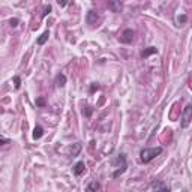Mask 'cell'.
I'll list each match as a JSON object with an SVG mask.
<instances>
[{"label":"cell","mask_w":192,"mask_h":192,"mask_svg":"<svg viewBox=\"0 0 192 192\" xmlns=\"http://www.w3.org/2000/svg\"><path fill=\"white\" fill-rule=\"evenodd\" d=\"M111 165L116 168L114 171H113V179H117L119 176H122L123 173L126 171V168H128V164H126V156L123 153H120V155H117L116 158L113 159V162H111Z\"/></svg>","instance_id":"1"},{"label":"cell","mask_w":192,"mask_h":192,"mask_svg":"<svg viewBox=\"0 0 192 192\" xmlns=\"http://www.w3.org/2000/svg\"><path fill=\"white\" fill-rule=\"evenodd\" d=\"M162 153V147H152V149H143L140 152V161L143 164H149L153 159Z\"/></svg>","instance_id":"2"},{"label":"cell","mask_w":192,"mask_h":192,"mask_svg":"<svg viewBox=\"0 0 192 192\" xmlns=\"http://www.w3.org/2000/svg\"><path fill=\"white\" fill-rule=\"evenodd\" d=\"M191 120H192V105H186L183 111V116H182V128H188L191 125Z\"/></svg>","instance_id":"3"},{"label":"cell","mask_w":192,"mask_h":192,"mask_svg":"<svg viewBox=\"0 0 192 192\" xmlns=\"http://www.w3.org/2000/svg\"><path fill=\"white\" fill-rule=\"evenodd\" d=\"M134 30L132 29H126L125 32L122 33V36H120V42L122 44H132V41H134Z\"/></svg>","instance_id":"4"},{"label":"cell","mask_w":192,"mask_h":192,"mask_svg":"<svg viewBox=\"0 0 192 192\" xmlns=\"http://www.w3.org/2000/svg\"><path fill=\"white\" fill-rule=\"evenodd\" d=\"M152 188L156 192H170V188L164 182H161V180H153L152 182Z\"/></svg>","instance_id":"5"},{"label":"cell","mask_w":192,"mask_h":192,"mask_svg":"<svg viewBox=\"0 0 192 192\" xmlns=\"http://www.w3.org/2000/svg\"><path fill=\"white\" fill-rule=\"evenodd\" d=\"M98 20H99V15H98L95 11H89V14H87V23L95 26L98 23Z\"/></svg>","instance_id":"6"},{"label":"cell","mask_w":192,"mask_h":192,"mask_svg":"<svg viewBox=\"0 0 192 192\" xmlns=\"http://www.w3.org/2000/svg\"><path fill=\"white\" fill-rule=\"evenodd\" d=\"M86 170V164L84 162H77L75 167H74V174L75 176H81Z\"/></svg>","instance_id":"7"},{"label":"cell","mask_w":192,"mask_h":192,"mask_svg":"<svg viewBox=\"0 0 192 192\" xmlns=\"http://www.w3.org/2000/svg\"><path fill=\"white\" fill-rule=\"evenodd\" d=\"M155 53H158V48H156V47H149V48H146V50L141 53V57L143 59H147L149 56L155 54Z\"/></svg>","instance_id":"8"},{"label":"cell","mask_w":192,"mask_h":192,"mask_svg":"<svg viewBox=\"0 0 192 192\" xmlns=\"http://www.w3.org/2000/svg\"><path fill=\"white\" fill-rule=\"evenodd\" d=\"M99 189V182H96V180H92L90 183L87 185V188H86V192H96Z\"/></svg>","instance_id":"9"},{"label":"cell","mask_w":192,"mask_h":192,"mask_svg":"<svg viewBox=\"0 0 192 192\" xmlns=\"http://www.w3.org/2000/svg\"><path fill=\"white\" fill-rule=\"evenodd\" d=\"M42 135H44V129H42V126H36L33 129V134H32V137H33V140H39V138H42Z\"/></svg>","instance_id":"10"},{"label":"cell","mask_w":192,"mask_h":192,"mask_svg":"<svg viewBox=\"0 0 192 192\" xmlns=\"http://www.w3.org/2000/svg\"><path fill=\"white\" fill-rule=\"evenodd\" d=\"M108 8L111 9L113 12H120L122 3H120V2H108Z\"/></svg>","instance_id":"11"},{"label":"cell","mask_w":192,"mask_h":192,"mask_svg":"<svg viewBox=\"0 0 192 192\" xmlns=\"http://www.w3.org/2000/svg\"><path fill=\"white\" fill-rule=\"evenodd\" d=\"M56 84H57V87H65L66 86V77L63 74H59L56 77Z\"/></svg>","instance_id":"12"},{"label":"cell","mask_w":192,"mask_h":192,"mask_svg":"<svg viewBox=\"0 0 192 192\" xmlns=\"http://www.w3.org/2000/svg\"><path fill=\"white\" fill-rule=\"evenodd\" d=\"M48 38H50V32L47 30V32H44V33L38 38V45H44L45 42L48 41Z\"/></svg>","instance_id":"13"},{"label":"cell","mask_w":192,"mask_h":192,"mask_svg":"<svg viewBox=\"0 0 192 192\" xmlns=\"http://www.w3.org/2000/svg\"><path fill=\"white\" fill-rule=\"evenodd\" d=\"M74 146H75L74 149H72V147L69 149V150H71V155H72V156H75L77 153H78V152L81 150V144H80V143H77V144H74Z\"/></svg>","instance_id":"14"},{"label":"cell","mask_w":192,"mask_h":192,"mask_svg":"<svg viewBox=\"0 0 192 192\" xmlns=\"http://www.w3.org/2000/svg\"><path fill=\"white\" fill-rule=\"evenodd\" d=\"M36 105H38V107H45V105H47V101H45V98H42V96L36 98Z\"/></svg>","instance_id":"15"},{"label":"cell","mask_w":192,"mask_h":192,"mask_svg":"<svg viewBox=\"0 0 192 192\" xmlns=\"http://www.w3.org/2000/svg\"><path fill=\"white\" fill-rule=\"evenodd\" d=\"M14 83H15V89H20L21 87V78L20 77H14Z\"/></svg>","instance_id":"16"},{"label":"cell","mask_w":192,"mask_h":192,"mask_svg":"<svg viewBox=\"0 0 192 192\" xmlns=\"http://www.w3.org/2000/svg\"><path fill=\"white\" fill-rule=\"evenodd\" d=\"M50 12H51V6H50V5H48V6H45V8H44V12H42V17H45V15H48Z\"/></svg>","instance_id":"17"},{"label":"cell","mask_w":192,"mask_h":192,"mask_svg":"<svg viewBox=\"0 0 192 192\" xmlns=\"http://www.w3.org/2000/svg\"><path fill=\"white\" fill-rule=\"evenodd\" d=\"M177 21H179V23H186V21H188V17H186V15H180V17H177Z\"/></svg>","instance_id":"18"},{"label":"cell","mask_w":192,"mask_h":192,"mask_svg":"<svg viewBox=\"0 0 192 192\" xmlns=\"http://www.w3.org/2000/svg\"><path fill=\"white\" fill-rule=\"evenodd\" d=\"M18 23H20V21H18L17 18H12V20L9 21V24L12 26V27H17V26H18Z\"/></svg>","instance_id":"19"},{"label":"cell","mask_w":192,"mask_h":192,"mask_svg":"<svg viewBox=\"0 0 192 192\" xmlns=\"http://www.w3.org/2000/svg\"><path fill=\"white\" fill-rule=\"evenodd\" d=\"M9 143V138H5V137H0V146H5Z\"/></svg>","instance_id":"20"},{"label":"cell","mask_w":192,"mask_h":192,"mask_svg":"<svg viewBox=\"0 0 192 192\" xmlns=\"http://www.w3.org/2000/svg\"><path fill=\"white\" fill-rule=\"evenodd\" d=\"M98 89H99V84H92V87H90V93H93V92H96V90H98Z\"/></svg>","instance_id":"21"},{"label":"cell","mask_w":192,"mask_h":192,"mask_svg":"<svg viewBox=\"0 0 192 192\" xmlns=\"http://www.w3.org/2000/svg\"><path fill=\"white\" fill-rule=\"evenodd\" d=\"M92 111H93V110L90 108V107H86V111H83V113H84V114H86L87 117H89L90 114H92Z\"/></svg>","instance_id":"22"},{"label":"cell","mask_w":192,"mask_h":192,"mask_svg":"<svg viewBox=\"0 0 192 192\" xmlns=\"http://www.w3.org/2000/svg\"><path fill=\"white\" fill-rule=\"evenodd\" d=\"M68 3L66 2H60V0H59V6H66Z\"/></svg>","instance_id":"23"}]
</instances>
